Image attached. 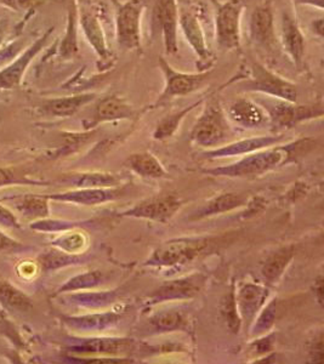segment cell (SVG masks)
<instances>
[{"label": "cell", "instance_id": "obj_42", "mask_svg": "<svg viewBox=\"0 0 324 364\" xmlns=\"http://www.w3.org/2000/svg\"><path fill=\"white\" fill-rule=\"evenodd\" d=\"M274 304H270L266 307V310L262 312V315L259 318V322L255 324V329L258 331H266L274 324Z\"/></svg>", "mask_w": 324, "mask_h": 364}, {"label": "cell", "instance_id": "obj_43", "mask_svg": "<svg viewBox=\"0 0 324 364\" xmlns=\"http://www.w3.org/2000/svg\"><path fill=\"white\" fill-rule=\"evenodd\" d=\"M5 4L15 9V10H29L42 3V0H4Z\"/></svg>", "mask_w": 324, "mask_h": 364}, {"label": "cell", "instance_id": "obj_15", "mask_svg": "<svg viewBox=\"0 0 324 364\" xmlns=\"http://www.w3.org/2000/svg\"><path fill=\"white\" fill-rule=\"evenodd\" d=\"M204 277L202 274H192L188 277L166 282L163 286L151 295V302L168 301L191 299L203 288Z\"/></svg>", "mask_w": 324, "mask_h": 364}, {"label": "cell", "instance_id": "obj_3", "mask_svg": "<svg viewBox=\"0 0 324 364\" xmlns=\"http://www.w3.org/2000/svg\"><path fill=\"white\" fill-rule=\"evenodd\" d=\"M286 156H289L288 146L271 149L264 152H258L248 157L243 158L242 161L230 166H222L207 171L209 174L215 176H230V178H242V176H253L266 173L269 170L274 169V166L283 163Z\"/></svg>", "mask_w": 324, "mask_h": 364}, {"label": "cell", "instance_id": "obj_26", "mask_svg": "<svg viewBox=\"0 0 324 364\" xmlns=\"http://www.w3.org/2000/svg\"><path fill=\"white\" fill-rule=\"evenodd\" d=\"M95 94H80V95L66 96L58 99L48 100L44 104V109L55 117H71L78 112L80 108L92 102Z\"/></svg>", "mask_w": 324, "mask_h": 364}, {"label": "cell", "instance_id": "obj_6", "mask_svg": "<svg viewBox=\"0 0 324 364\" xmlns=\"http://www.w3.org/2000/svg\"><path fill=\"white\" fill-rule=\"evenodd\" d=\"M252 75L245 82V89L250 91L261 92L264 95L284 100L289 102H296L298 89L294 84L287 79L276 75L258 63H252L250 66Z\"/></svg>", "mask_w": 324, "mask_h": 364}, {"label": "cell", "instance_id": "obj_45", "mask_svg": "<svg viewBox=\"0 0 324 364\" xmlns=\"http://www.w3.org/2000/svg\"><path fill=\"white\" fill-rule=\"evenodd\" d=\"M312 31H313V33L318 36V37H323V18H317L315 21L311 23Z\"/></svg>", "mask_w": 324, "mask_h": 364}, {"label": "cell", "instance_id": "obj_23", "mask_svg": "<svg viewBox=\"0 0 324 364\" xmlns=\"http://www.w3.org/2000/svg\"><path fill=\"white\" fill-rule=\"evenodd\" d=\"M133 340L129 339H87L82 345L75 346L72 351L78 353H102V355H122L133 348Z\"/></svg>", "mask_w": 324, "mask_h": 364}, {"label": "cell", "instance_id": "obj_25", "mask_svg": "<svg viewBox=\"0 0 324 364\" xmlns=\"http://www.w3.org/2000/svg\"><path fill=\"white\" fill-rule=\"evenodd\" d=\"M119 321V316L108 312V314H92V315L75 316L65 317L63 322L67 327L82 331H104L106 328L112 327Z\"/></svg>", "mask_w": 324, "mask_h": 364}, {"label": "cell", "instance_id": "obj_13", "mask_svg": "<svg viewBox=\"0 0 324 364\" xmlns=\"http://www.w3.org/2000/svg\"><path fill=\"white\" fill-rule=\"evenodd\" d=\"M281 44H282L284 51L287 53L288 58H291L296 68L301 70L303 67L306 43H305V37L298 25V21L289 13L282 14Z\"/></svg>", "mask_w": 324, "mask_h": 364}, {"label": "cell", "instance_id": "obj_16", "mask_svg": "<svg viewBox=\"0 0 324 364\" xmlns=\"http://www.w3.org/2000/svg\"><path fill=\"white\" fill-rule=\"evenodd\" d=\"M250 38L256 46L272 50L277 43L274 13L269 5H260L250 16Z\"/></svg>", "mask_w": 324, "mask_h": 364}, {"label": "cell", "instance_id": "obj_44", "mask_svg": "<svg viewBox=\"0 0 324 364\" xmlns=\"http://www.w3.org/2000/svg\"><path fill=\"white\" fill-rule=\"evenodd\" d=\"M255 346L258 348L259 352L270 351L272 348V340L270 336H267L266 339L259 340L258 343H255Z\"/></svg>", "mask_w": 324, "mask_h": 364}, {"label": "cell", "instance_id": "obj_33", "mask_svg": "<svg viewBox=\"0 0 324 364\" xmlns=\"http://www.w3.org/2000/svg\"><path fill=\"white\" fill-rule=\"evenodd\" d=\"M77 20H78V11L73 8L68 15L66 34L60 46V54L63 58H75L80 51L78 41H77Z\"/></svg>", "mask_w": 324, "mask_h": 364}, {"label": "cell", "instance_id": "obj_39", "mask_svg": "<svg viewBox=\"0 0 324 364\" xmlns=\"http://www.w3.org/2000/svg\"><path fill=\"white\" fill-rule=\"evenodd\" d=\"M53 245L58 247L60 250L75 254V252L82 250L85 245V238L80 233H66V235L58 237V240H55Z\"/></svg>", "mask_w": 324, "mask_h": 364}, {"label": "cell", "instance_id": "obj_4", "mask_svg": "<svg viewBox=\"0 0 324 364\" xmlns=\"http://www.w3.org/2000/svg\"><path fill=\"white\" fill-rule=\"evenodd\" d=\"M243 0H227L217 5L215 16L216 42L225 51L241 46V18Z\"/></svg>", "mask_w": 324, "mask_h": 364}, {"label": "cell", "instance_id": "obj_28", "mask_svg": "<svg viewBox=\"0 0 324 364\" xmlns=\"http://www.w3.org/2000/svg\"><path fill=\"white\" fill-rule=\"evenodd\" d=\"M204 99H200V101H197L195 104L190 105L188 107L183 108L179 112H174L169 114V116L164 117L158 125L154 129L153 137L156 140H166L168 137L173 136L175 132L178 130L181 122L183 118L188 116V113L192 112L195 107H198Z\"/></svg>", "mask_w": 324, "mask_h": 364}, {"label": "cell", "instance_id": "obj_41", "mask_svg": "<svg viewBox=\"0 0 324 364\" xmlns=\"http://www.w3.org/2000/svg\"><path fill=\"white\" fill-rule=\"evenodd\" d=\"M25 245L21 242L14 240L13 237L8 236L5 232L0 230V252H21Z\"/></svg>", "mask_w": 324, "mask_h": 364}, {"label": "cell", "instance_id": "obj_20", "mask_svg": "<svg viewBox=\"0 0 324 364\" xmlns=\"http://www.w3.org/2000/svg\"><path fill=\"white\" fill-rule=\"evenodd\" d=\"M49 200L50 199L48 198V196L32 193L5 198V202H8L9 205H11L22 219L31 221L45 219L46 216L49 215Z\"/></svg>", "mask_w": 324, "mask_h": 364}, {"label": "cell", "instance_id": "obj_27", "mask_svg": "<svg viewBox=\"0 0 324 364\" xmlns=\"http://www.w3.org/2000/svg\"><path fill=\"white\" fill-rule=\"evenodd\" d=\"M294 257V248L293 247H286L274 255H271L267 259L266 264L262 267V276L270 283L277 282L279 277L282 276L284 269H287L291 259Z\"/></svg>", "mask_w": 324, "mask_h": 364}, {"label": "cell", "instance_id": "obj_38", "mask_svg": "<svg viewBox=\"0 0 324 364\" xmlns=\"http://www.w3.org/2000/svg\"><path fill=\"white\" fill-rule=\"evenodd\" d=\"M221 314L225 321L227 323L230 329L233 333H238L241 327V319H239V312H238L237 301H236V295L234 293L225 296L221 304Z\"/></svg>", "mask_w": 324, "mask_h": 364}, {"label": "cell", "instance_id": "obj_9", "mask_svg": "<svg viewBox=\"0 0 324 364\" xmlns=\"http://www.w3.org/2000/svg\"><path fill=\"white\" fill-rule=\"evenodd\" d=\"M208 245L205 238H183L166 242L156 249L147 265L173 266L185 264L200 255Z\"/></svg>", "mask_w": 324, "mask_h": 364}, {"label": "cell", "instance_id": "obj_14", "mask_svg": "<svg viewBox=\"0 0 324 364\" xmlns=\"http://www.w3.org/2000/svg\"><path fill=\"white\" fill-rule=\"evenodd\" d=\"M51 29L46 32L40 39L34 42L31 48L26 50L25 53L10 63L6 68L0 70V90H8L18 87L21 83L26 70L29 63L33 61V58L39 54V51L45 46L48 39L50 37Z\"/></svg>", "mask_w": 324, "mask_h": 364}, {"label": "cell", "instance_id": "obj_24", "mask_svg": "<svg viewBox=\"0 0 324 364\" xmlns=\"http://www.w3.org/2000/svg\"><path fill=\"white\" fill-rule=\"evenodd\" d=\"M0 306L9 312H28L33 307V301L23 290L11 284L10 282L0 279Z\"/></svg>", "mask_w": 324, "mask_h": 364}, {"label": "cell", "instance_id": "obj_21", "mask_svg": "<svg viewBox=\"0 0 324 364\" xmlns=\"http://www.w3.org/2000/svg\"><path fill=\"white\" fill-rule=\"evenodd\" d=\"M284 140L283 135H274V136L250 137L245 140L237 141L234 144L225 146L221 149H215L207 154L208 157H231V156H239V154H253L255 151L265 149L269 146H274Z\"/></svg>", "mask_w": 324, "mask_h": 364}, {"label": "cell", "instance_id": "obj_36", "mask_svg": "<svg viewBox=\"0 0 324 364\" xmlns=\"http://www.w3.org/2000/svg\"><path fill=\"white\" fill-rule=\"evenodd\" d=\"M42 181L31 178L15 166H0V188L13 185H42Z\"/></svg>", "mask_w": 324, "mask_h": 364}, {"label": "cell", "instance_id": "obj_37", "mask_svg": "<svg viewBox=\"0 0 324 364\" xmlns=\"http://www.w3.org/2000/svg\"><path fill=\"white\" fill-rule=\"evenodd\" d=\"M43 269H54L63 266L71 265L80 260V257H75L71 252H63V250H53L43 254L42 257L38 259Z\"/></svg>", "mask_w": 324, "mask_h": 364}, {"label": "cell", "instance_id": "obj_30", "mask_svg": "<svg viewBox=\"0 0 324 364\" xmlns=\"http://www.w3.org/2000/svg\"><path fill=\"white\" fill-rule=\"evenodd\" d=\"M104 279V274L100 271H92V272L83 273L78 274L75 277L71 278L67 281L63 287H60L58 290V294H65V293H73L77 290H85L89 288L101 284Z\"/></svg>", "mask_w": 324, "mask_h": 364}, {"label": "cell", "instance_id": "obj_8", "mask_svg": "<svg viewBox=\"0 0 324 364\" xmlns=\"http://www.w3.org/2000/svg\"><path fill=\"white\" fill-rule=\"evenodd\" d=\"M227 133L229 125L220 105L210 102L192 129L191 140L197 145L212 147L224 141Z\"/></svg>", "mask_w": 324, "mask_h": 364}, {"label": "cell", "instance_id": "obj_31", "mask_svg": "<svg viewBox=\"0 0 324 364\" xmlns=\"http://www.w3.org/2000/svg\"><path fill=\"white\" fill-rule=\"evenodd\" d=\"M188 319L179 311H164L151 318V324L158 331H174L188 326Z\"/></svg>", "mask_w": 324, "mask_h": 364}, {"label": "cell", "instance_id": "obj_11", "mask_svg": "<svg viewBox=\"0 0 324 364\" xmlns=\"http://www.w3.org/2000/svg\"><path fill=\"white\" fill-rule=\"evenodd\" d=\"M77 11H78L80 27L83 29L84 36L87 38V42L92 46L97 58H100L102 63L108 65L112 60L113 54L108 48L104 28L99 17L90 6L85 4L80 5Z\"/></svg>", "mask_w": 324, "mask_h": 364}, {"label": "cell", "instance_id": "obj_17", "mask_svg": "<svg viewBox=\"0 0 324 364\" xmlns=\"http://www.w3.org/2000/svg\"><path fill=\"white\" fill-rule=\"evenodd\" d=\"M135 116L136 111L131 105L128 104L126 100L116 95L107 96L96 105L90 127H95L104 122L133 119Z\"/></svg>", "mask_w": 324, "mask_h": 364}, {"label": "cell", "instance_id": "obj_19", "mask_svg": "<svg viewBox=\"0 0 324 364\" xmlns=\"http://www.w3.org/2000/svg\"><path fill=\"white\" fill-rule=\"evenodd\" d=\"M229 116L243 128H259L266 124L269 117L265 109L253 100L238 99L229 108Z\"/></svg>", "mask_w": 324, "mask_h": 364}, {"label": "cell", "instance_id": "obj_29", "mask_svg": "<svg viewBox=\"0 0 324 364\" xmlns=\"http://www.w3.org/2000/svg\"><path fill=\"white\" fill-rule=\"evenodd\" d=\"M130 168L144 178H161L166 175L162 164L151 154H133L129 158Z\"/></svg>", "mask_w": 324, "mask_h": 364}, {"label": "cell", "instance_id": "obj_40", "mask_svg": "<svg viewBox=\"0 0 324 364\" xmlns=\"http://www.w3.org/2000/svg\"><path fill=\"white\" fill-rule=\"evenodd\" d=\"M0 228H20V221L17 219V216L10 210V208L5 207L4 204L0 203Z\"/></svg>", "mask_w": 324, "mask_h": 364}, {"label": "cell", "instance_id": "obj_18", "mask_svg": "<svg viewBox=\"0 0 324 364\" xmlns=\"http://www.w3.org/2000/svg\"><path fill=\"white\" fill-rule=\"evenodd\" d=\"M122 191L109 188H77L63 193H55L48 196L50 200L66 202V203L80 204V205H96L108 200L118 198Z\"/></svg>", "mask_w": 324, "mask_h": 364}, {"label": "cell", "instance_id": "obj_10", "mask_svg": "<svg viewBox=\"0 0 324 364\" xmlns=\"http://www.w3.org/2000/svg\"><path fill=\"white\" fill-rule=\"evenodd\" d=\"M179 27L192 50L195 51V56L198 58L200 72L210 70L214 58L205 41L200 18L192 11V9L185 5H179Z\"/></svg>", "mask_w": 324, "mask_h": 364}, {"label": "cell", "instance_id": "obj_2", "mask_svg": "<svg viewBox=\"0 0 324 364\" xmlns=\"http://www.w3.org/2000/svg\"><path fill=\"white\" fill-rule=\"evenodd\" d=\"M144 0H128L117 8V44L125 51L141 49V18Z\"/></svg>", "mask_w": 324, "mask_h": 364}, {"label": "cell", "instance_id": "obj_35", "mask_svg": "<svg viewBox=\"0 0 324 364\" xmlns=\"http://www.w3.org/2000/svg\"><path fill=\"white\" fill-rule=\"evenodd\" d=\"M63 300L68 304L80 307H96L107 304L112 299V295L107 293H75V294L63 295Z\"/></svg>", "mask_w": 324, "mask_h": 364}, {"label": "cell", "instance_id": "obj_22", "mask_svg": "<svg viewBox=\"0 0 324 364\" xmlns=\"http://www.w3.org/2000/svg\"><path fill=\"white\" fill-rule=\"evenodd\" d=\"M267 295V290L256 284H245L242 287L236 296L238 311L242 317L245 319L253 318L261 309L264 302L266 301Z\"/></svg>", "mask_w": 324, "mask_h": 364}, {"label": "cell", "instance_id": "obj_12", "mask_svg": "<svg viewBox=\"0 0 324 364\" xmlns=\"http://www.w3.org/2000/svg\"><path fill=\"white\" fill-rule=\"evenodd\" d=\"M180 207L181 203L179 198H176L175 196H156L152 198L142 200L141 203L136 204L128 211H124L123 215L164 221L171 219V216L179 210Z\"/></svg>", "mask_w": 324, "mask_h": 364}, {"label": "cell", "instance_id": "obj_7", "mask_svg": "<svg viewBox=\"0 0 324 364\" xmlns=\"http://www.w3.org/2000/svg\"><path fill=\"white\" fill-rule=\"evenodd\" d=\"M158 66L164 75V90L159 96L158 104H163L174 97L188 95L198 90L204 82L209 78L210 70H204L200 73H183L175 70L171 63L163 56L158 58Z\"/></svg>", "mask_w": 324, "mask_h": 364}, {"label": "cell", "instance_id": "obj_5", "mask_svg": "<svg viewBox=\"0 0 324 364\" xmlns=\"http://www.w3.org/2000/svg\"><path fill=\"white\" fill-rule=\"evenodd\" d=\"M151 25L153 33L162 34L163 46L168 55L179 51L178 29H179V1L178 0H156L152 9Z\"/></svg>", "mask_w": 324, "mask_h": 364}, {"label": "cell", "instance_id": "obj_32", "mask_svg": "<svg viewBox=\"0 0 324 364\" xmlns=\"http://www.w3.org/2000/svg\"><path fill=\"white\" fill-rule=\"evenodd\" d=\"M245 203V198L237 193H224L209 202L207 208L202 211V216L214 215L225 211L233 210Z\"/></svg>", "mask_w": 324, "mask_h": 364}, {"label": "cell", "instance_id": "obj_1", "mask_svg": "<svg viewBox=\"0 0 324 364\" xmlns=\"http://www.w3.org/2000/svg\"><path fill=\"white\" fill-rule=\"evenodd\" d=\"M266 99H259L258 102L269 117V122L277 129H289L305 120L323 116L322 104L300 106L296 102L276 99L265 95Z\"/></svg>", "mask_w": 324, "mask_h": 364}, {"label": "cell", "instance_id": "obj_34", "mask_svg": "<svg viewBox=\"0 0 324 364\" xmlns=\"http://www.w3.org/2000/svg\"><path fill=\"white\" fill-rule=\"evenodd\" d=\"M77 188H107L114 186L117 178L108 174H78L70 180Z\"/></svg>", "mask_w": 324, "mask_h": 364}]
</instances>
